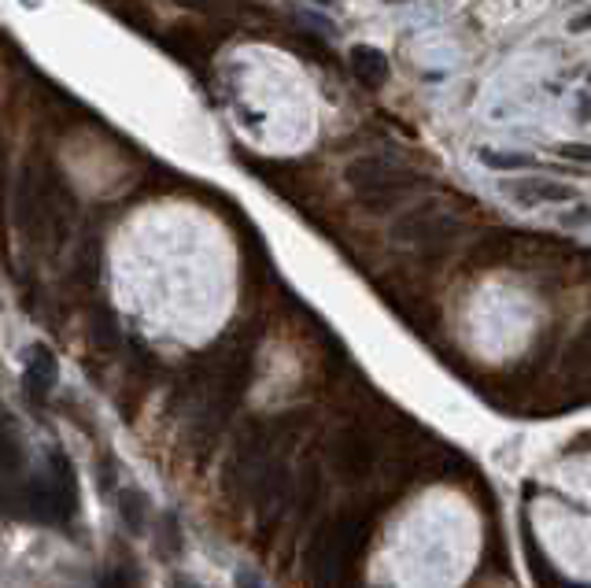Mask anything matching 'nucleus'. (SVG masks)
Returning a JSON list of instances; mask_svg holds the SVG:
<instances>
[{
	"instance_id": "obj_1",
	"label": "nucleus",
	"mask_w": 591,
	"mask_h": 588,
	"mask_svg": "<svg viewBox=\"0 0 591 588\" xmlns=\"http://www.w3.org/2000/svg\"><path fill=\"white\" fill-rule=\"evenodd\" d=\"M344 178L366 208H392L399 196L411 189L414 174L385 156H359L344 167Z\"/></svg>"
},
{
	"instance_id": "obj_2",
	"label": "nucleus",
	"mask_w": 591,
	"mask_h": 588,
	"mask_svg": "<svg viewBox=\"0 0 591 588\" xmlns=\"http://www.w3.org/2000/svg\"><path fill=\"white\" fill-rule=\"evenodd\" d=\"M459 233V215H451L440 204H425V208H414L411 215L392 226V237L403 241V245H418V248H433V245H447L451 237Z\"/></svg>"
},
{
	"instance_id": "obj_3",
	"label": "nucleus",
	"mask_w": 591,
	"mask_h": 588,
	"mask_svg": "<svg viewBox=\"0 0 591 588\" xmlns=\"http://www.w3.org/2000/svg\"><path fill=\"white\" fill-rule=\"evenodd\" d=\"M49 489L56 500V515L71 518L78 511V478H74V466L63 452L49 455Z\"/></svg>"
},
{
	"instance_id": "obj_4",
	"label": "nucleus",
	"mask_w": 591,
	"mask_h": 588,
	"mask_svg": "<svg viewBox=\"0 0 591 588\" xmlns=\"http://www.w3.org/2000/svg\"><path fill=\"white\" fill-rule=\"evenodd\" d=\"M333 463L348 474V478H362L370 463H374V452H370V441L362 437L359 429H344L337 441H333Z\"/></svg>"
},
{
	"instance_id": "obj_5",
	"label": "nucleus",
	"mask_w": 591,
	"mask_h": 588,
	"mask_svg": "<svg viewBox=\"0 0 591 588\" xmlns=\"http://www.w3.org/2000/svg\"><path fill=\"white\" fill-rule=\"evenodd\" d=\"M56 356H52V348H45V344H34L30 348V356H26V392H30V400L34 404H41L45 396L52 392V385H56Z\"/></svg>"
},
{
	"instance_id": "obj_6",
	"label": "nucleus",
	"mask_w": 591,
	"mask_h": 588,
	"mask_svg": "<svg viewBox=\"0 0 591 588\" xmlns=\"http://www.w3.org/2000/svg\"><path fill=\"white\" fill-rule=\"evenodd\" d=\"M348 60H351V74H355L366 89H381L388 82V71H392V67H388V56L381 49H374V45H355Z\"/></svg>"
},
{
	"instance_id": "obj_7",
	"label": "nucleus",
	"mask_w": 591,
	"mask_h": 588,
	"mask_svg": "<svg viewBox=\"0 0 591 588\" xmlns=\"http://www.w3.org/2000/svg\"><path fill=\"white\" fill-rule=\"evenodd\" d=\"M514 196L525 200V204H562V200H573V189L558 182H518L514 185Z\"/></svg>"
},
{
	"instance_id": "obj_8",
	"label": "nucleus",
	"mask_w": 591,
	"mask_h": 588,
	"mask_svg": "<svg viewBox=\"0 0 591 588\" xmlns=\"http://www.w3.org/2000/svg\"><path fill=\"white\" fill-rule=\"evenodd\" d=\"M119 511H122L126 526H130L133 533H141V529H145V500H141V492H133V489L122 492V496H119Z\"/></svg>"
},
{
	"instance_id": "obj_9",
	"label": "nucleus",
	"mask_w": 591,
	"mask_h": 588,
	"mask_svg": "<svg viewBox=\"0 0 591 588\" xmlns=\"http://www.w3.org/2000/svg\"><path fill=\"white\" fill-rule=\"evenodd\" d=\"M0 466H4V470H15V466H19V444H15V433L4 415H0Z\"/></svg>"
},
{
	"instance_id": "obj_10",
	"label": "nucleus",
	"mask_w": 591,
	"mask_h": 588,
	"mask_svg": "<svg viewBox=\"0 0 591 588\" xmlns=\"http://www.w3.org/2000/svg\"><path fill=\"white\" fill-rule=\"evenodd\" d=\"M481 160L488 163V167H529L532 160H525V156H503V152H492V148H484Z\"/></svg>"
},
{
	"instance_id": "obj_11",
	"label": "nucleus",
	"mask_w": 591,
	"mask_h": 588,
	"mask_svg": "<svg viewBox=\"0 0 591 588\" xmlns=\"http://www.w3.org/2000/svg\"><path fill=\"white\" fill-rule=\"evenodd\" d=\"M558 156L577 160V163H591V145H562V148H558Z\"/></svg>"
},
{
	"instance_id": "obj_12",
	"label": "nucleus",
	"mask_w": 591,
	"mask_h": 588,
	"mask_svg": "<svg viewBox=\"0 0 591 588\" xmlns=\"http://www.w3.org/2000/svg\"><path fill=\"white\" fill-rule=\"evenodd\" d=\"M104 588H130V577L122 574V570H115V574H108V581H104Z\"/></svg>"
},
{
	"instance_id": "obj_13",
	"label": "nucleus",
	"mask_w": 591,
	"mask_h": 588,
	"mask_svg": "<svg viewBox=\"0 0 591 588\" xmlns=\"http://www.w3.org/2000/svg\"><path fill=\"white\" fill-rule=\"evenodd\" d=\"M237 585H241V588H259V585H255V577L248 574V570H241V577H237Z\"/></svg>"
},
{
	"instance_id": "obj_14",
	"label": "nucleus",
	"mask_w": 591,
	"mask_h": 588,
	"mask_svg": "<svg viewBox=\"0 0 591 588\" xmlns=\"http://www.w3.org/2000/svg\"><path fill=\"white\" fill-rule=\"evenodd\" d=\"M181 8H207V0H178Z\"/></svg>"
},
{
	"instance_id": "obj_15",
	"label": "nucleus",
	"mask_w": 591,
	"mask_h": 588,
	"mask_svg": "<svg viewBox=\"0 0 591 588\" xmlns=\"http://www.w3.org/2000/svg\"><path fill=\"white\" fill-rule=\"evenodd\" d=\"M588 26H591V15H580L577 23H573V30H588Z\"/></svg>"
},
{
	"instance_id": "obj_16",
	"label": "nucleus",
	"mask_w": 591,
	"mask_h": 588,
	"mask_svg": "<svg viewBox=\"0 0 591 588\" xmlns=\"http://www.w3.org/2000/svg\"><path fill=\"white\" fill-rule=\"evenodd\" d=\"M178 588H200V585H189V581H181V585Z\"/></svg>"
},
{
	"instance_id": "obj_17",
	"label": "nucleus",
	"mask_w": 591,
	"mask_h": 588,
	"mask_svg": "<svg viewBox=\"0 0 591 588\" xmlns=\"http://www.w3.org/2000/svg\"><path fill=\"white\" fill-rule=\"evenodd\" d=\"M588 86H591V74H588Z\"/></svg>"
},
{
	"instance_id": "obj_18",
	"label": "nucleus",
	"mask_w": 591,
	"mask_h": 588,
	"mask_svg": "<svg viewBox=\"0 0 591 588\" xmlns=\"http://www.w3.org/2000/svg\"><path fill=\"white\" fill-rule=\"evenodd\" d=\"M326 4H329V0H326Z\"/></svg>"
}]
</instances>
